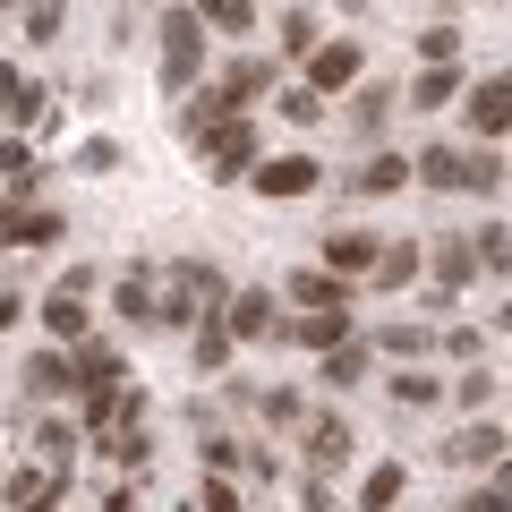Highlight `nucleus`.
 <instances>
[{"label": "nucleus", "instance_id": "nucleus-34", "mask_svg": "<svg viewBox=\"0 0 512 512\" xmlns=\"http://www.w3.org/2000/svg\"><path fill=\"white\" fill-rule=\"evenodd\" d=\"M35 461H52V470H69V461H77V436H69V427H43V436H35Z\"/></svg>", "mask_w": 512, "mask_h": 512}, {"label": "nucleus", "instance_id": "nucleus-46", "mask_svg": "<svg viewBox=\"0 0 512 512\" xmlns=\"http://www.w3.org/2000/svg\"><path fill=\"white\" fill-rule=\"evenodd\" d=\"M0 9H9V0H0Z\"/></svg>", "mask_w": 512, "mask_h": 512}, {"label": "nucleus", "instance_id": "nucleus-19", "mask_svg": "<svg viewBox=\"0 0 512 512\" xmlns=\"http://www.w3.org/2000/svg\"><path fill=\"white\" fill-rule=\"evenodd\" d=\"M282 291H291L308 316H316V308H350V282H342V274H291Z\"/></svg>", "mask_w": 512, "mask_h": 512}, {"label": "nucleus", "instance_id": "nucleus-28", "mask_svg": "<svg viewBox=\"0 0 512 512\" xmlns=\"http://www.w3.org/2000/svg\"><path fill=\"white\" fill-rule=\"evenodd\" d=\"M197 18H205V26H222V35H248L256 9H248V0H197Z\"/></svg>", "mask_w": 512, "mask_h": 512}, {"label": "nucleus", "instance_id": "nucleus-44", "mask_svg": "<svg viewBox=\"0 0 512 512\" xmlns=\"http://www.w3.org/2000/svg\"><path fill=\"white\" fill-rule=\"evenodd\" d=\"M495 495H504V504H512V461H495Z\"/></svg>", "mask_w": 512, "mask_h": 512}, {"label": "nucleus", "instance_id": "nucleus-8", "mask_svg": "<svg viewBox=\"0 0 512 512\" xmlns=\"http://www.w3.org/2000/svg\"><path fill=\"white\" fill-rule=\"evenodd\" d=\"M461 111H470L478 146H487V137H504V128H512V77H478V86H470V103H461Z\"/></svg>", "mask_w": 512, "mask_h": 512}, {"label": "nucleus", "instance_id": "nucleus-9", "mask_svg": "<svg viewBox=\"0 0 512 512\" xmlns=\"http://www.w3.org/2000/svg\"><path fill=\"white\" fill-rule=\"evenodd\" d=\"M333 86H359V43H316L308 52V94H333Z\"/></svg>", "mask_w": 512, "mask_h": 512}, {"label": "nucleus", "instance_id": "nucleus-3", "mask_svg": "<svg viewBox=\"0 0 512 512\" xmlns=\"http://www.w3.org/2000/svg\"><path fill=\"white\" fill-rule=\"evenodd\" d=\"M163 94H188L197 86V69H205V18L197 9H163Z\"/></svg>", "mask_w": 512, "mask_h": 512}, {"label": "nucleus", "instance_id": "nucleus-2", "mask_svg": "<svg viewBox=\"0 0 512 512\" xmlns=\"http://www.w3.org/2000/svg\"><path fill=\"white\" fill-rule=\"evenodd\" d=\"M410 180H427V188H504V163L487 146H427L410 163Z\"/></svg>", "mask_w": 512, "mask_h": 512}, {"label": "nucleus", "instance_id": "nucleus-40", "mask_svg": "<svg viewBox=\"0 0 512 512\" xmlns=\"http://www.w3.org/2000/svg\"><path fill=\"white\" fill-rule=\"evenodd\" d=\"M197 512H239V495H231V478H205V487H197Z\"/></svg>", "mask_w": 512, "mask_h": 512}, {"label": "nucleus", "instance_id": "nucleus-32", "mask_svg": "<svg viewBox=\"0 0 512 512\" xmlns=\"http://www.w3.org/2000/svg\"><path fill=\"white\" fill-rule=\"evenodd\" d=\"M120 316H146L154 325V274H120Z\"/></svg>", "mask_w": 512, "mask_h": 512}, {"label": "nucleus", "instance_id": "nucleus-21", "mask_svg": "<svg viewBox=\"0 0 512 512\" xmlns=\"http://www.w3.org/2000/svg\"><path fill=\"white\" fill-rule=\"evenodd\" d=\"M350 188H359V197H393V188H410V163L402 154H376L367 171H350Z\"/></svg>", "mask_w": 512, "mask_h": 512}, {"label": "nucleus", "instance_id": "nucleus-6", "mask_svg": "<svg viewBox=\"0 0 512 512\" xmlns=\"http://www.w3.org/2000/svg\"><path fill=\"white\" fill-rule=\"evenodd\" d=\"M60 495H69V470H52V461H35V470H18L9 487H0V504H9V512H52Z\"/></svg>", "mask_w": 512, "mask_h": 512}, {"label": "nucleus", "instance_id": "nucleus-39", "mask_svg": "<svg viewBox=\"0 0 512 512\" xmlns=\"http://www.w3.org/2000/svg\"><path fill=\"white\" fill-rule=\"evenodd\" d=\"M384 111H393V94H384V86H367V94H359V111H350V120H359L367 137H376V128H384Z\"/></svg>", "mask_w": 512, "mask_h": 512}, {"label": "nucleus", "instance_id": "nucleus-20", "mask_svg": "<svg viewBox=\"0 0 512 512\" xmlns=\"http://www.w3.org/2000/svg\"><path fill=\"white\" fill-rule=\"evenodd\" d=\"M461 94V69L453 60H436V69H419V86H410V111H444Z\"/></svg>", "mask_w": 512, "mask_h": 512}, {"label": "nucleus", "instance_id": "nucleus-31", "mask_svg": "<svg viewBox=\"0 0 512 512\" xmlns=\"http://www.w3.org/2000/svg\"><path fill=\"white\" fill-rule=\"evenodd\" d=\"M478 265H487V274H512V231H504V222L478 231Z\"/></svg>", "mask_w": 512, "mask_h": 512}, {"label": "nucleus", "instance_id": "nucleus-30", "mask_svg": "<svg viewBox=\"0 0 512 512\" xmlns=\"http://www.w3.org/2000/svg\"><path fill=\"white\" fill-rule=\"evenodd\" d=\"M274 103H282V120H299V128H316V120H325V94H308V86H282Z\"/></svg>", "mask_w": 512, "mask_h": 512}, {"label": "nucleus", "instance_id": "nucleus-24", "mask_svg": "<svg viewBox=\"0 0 512 512\" xmlns=\"http://www.w3.org/2000/svg\"><path fill=\"white\" fill-rule=\"evenodd\" d=\"M308 461H316V470L350 461V427H342V419H316V427H308Z\"/></svg>", "mask_w": 512, "mask_h": 512}, {"label": "nucleus", "instance_id": "nucleus-13", "mask_svg": "<svg viewBox=\"0 0 512 512\" xmlns=\"http://www.w3.org/2000/svg\"><path fill=\"white\" fill-rule=\"evenodd\" d=\"M367 282H376V291H410V282H419V239H384L376 265H367Z\"/></svg>", "mask_w": 512, "mask_h": 512}, {"label": "nucleus", "instance_id": "nucleus-36", "mask_svg": "<svg viewBox=\"0 0 512 512\" xmlns=\"http://www.w3.org/2000/svg\"><path fill=\"white\" fill-rule=\"evenodd\" d=\"M453 52H461V26H427V35H419V60H427V69L453 60Z\"/></svg>", "mask_w": 512, "mask_h": 512}, {"label": "nucleus", "instance_id": "nucleus-18", "mask_svg": "<svg viewBox=\"0 0 512 512\" xmlns=\"http://www.w3.org/2000/svg\"><path fill=\"white\" fill-rule=\"evenodd\" d=\"M0 120H43V86H35V77H26V69H0Z\"/></svg>", "mask_w": 512, "mask_h": 512}, {"label": "nucleus", "instance_id": "nucleus-37", "mask_svg": "<svg viewBox=\"0 0 512 512\" xmlns=\"http://www.w3.org/2000/svg\"><path fill=\"white\" fill-rule=\"evenodd\" d=\"M69 163H77V171H120V146H111V137H86Z\"/></svg>", "mask_w": 512, "mask_h": 512}, {"label": "nucleus", "instance_id": "nucleus-43", "mask_svg": "<svg viewBox=\"0 0 512 512\" xmlns=\"http://www.w3.org/2000/svg\"><path fill=\"white\" fill-rule=\"evenodd\" d=\"M18 308H26V299H18V291H0V333L18 325Z\"/></svg>", "mask_w": 512, "mask_h": 512}, {"label": "nucleus", "instance_id": "nucleus-10", "mask_svg": "<svg viewBox=\"0 0 512 512\" xmlns=\"http://www.w3.org/2000/svg\"><path fill=\"white\" fill-rule=\"evenodd\" d=\"M376 248H384L376 231H325V274H342V282H367Z\"/></svg>", "mask_w": 512, "mask_h": 512}, {"label": "nucleus", "instance_id": "nucleus-35", "mask_svg": "<svg viewBox=\"0 0 512 512\" xmlns=\"http://www.w3.org/2000/svg\"><path fill=\"white\" fill-rule=\"evenodd\" d=\"M436 393H444L436 376H393V402H402V410H427V402H436Z\"/></svg>", "mask_w": 512, "mask_h": 512}, {"label": "nucleus", "instance_id": "nucleus-16", "mask_svg": "<svg viewBox=\"0 0 512 512\" xmlns=\"http://www.w3.org/2000/svg\"><path fill=\"white\" fill-rule=\"evenodd\" d=\"M69 376H77V393H111V384H120V350L111 342H86L69 359Z\"/></svg>", "mask_w": 512, "mask_h": 512}, {"label": "nucleus", "instance_id": "nucleus-38", "mask_svg": "<svg viewBox=\"0 0 512 512\" xmlns=\"http://www.w3.org/2000/svg\"><path fill=\"white\" fill-rule=\"evenodd\" d=\"M26 35H35V43H60V0H35V9H26Z\"/></svg>", "mask_w": 512, "mask_h": 512}, {"label": "nucleus", "instance_id": "nucleus-4", "mask_svg": "<svg viewBox=\"0 0 512 512\" xmlns=\"http://www.w3.org/2000/svg\"><path fill=\"white\" fill-rule=\"evenodd\" d=\"M197 154H205V180H248L256 171V128L214 120V128H197Z\"/></svg>", "mask_w": 512, "mask_h": 512}, {"label": "nucleus", "instance_id": "nucleus-22", "mask_svg": "<svg viewBox=\"0 0 512 512\" xmlns=\"http://www.w3.org/2000/svg\"><path fill=\"white\" fill-rule=\"evenodd\" d=\"M402 487H410V470H402V461L367 470V487H359V512H393V504H402Z\"/></svg>", "mask_w": 512, "mask_h": 512}, {"label": "nucleus", "instance_id": "nucleus-29", "mask_svg": "<svg viewBox=\"0 0 512 512\" xmlns=\"http://www.w3.org/2000/svg\"><path fill=\"white\" fill-rule=\"evenodd\" d=\"M222 359H231V325H222V316H205V325H197V367L214 376Z\"/></svg>", "mask_w": 512, "mask_h": 512}, {"label": "nucleus", "instance_id": "nucleus-26", "mask_svg": "<svg viewBox=\"0 0 512 512\" xmlns=\"http://www.w3.org/2000/svg\"><path fill=\"white\" fill-rule=\"evenodd\" d=\"M316 376H325L333 393H350V384L367 376V350H359V342H342V350H325V367H316Z\"/></svg>", "mask_w": 512, "mask_h": 512}, {"label": "nucleus", "instance_id": "nucleus-17", "mask_svg": "<svg viewBox=\"0 0 512 512\" xmlns=\"http://www.w3.org/2000/svg\"><path fill=\"white\" fill-rule=\"evenodd\" d=\"M291 342H308V350H342L350 342V308H316V316H299V325H282Z\"/></svg>", "mask_w": 512, "mask_h": 512}, {"label": "nucleus", "instance_id": "nucleus-7", "mask_svg": "<svg viewBox=\"0 0 512 512\" xmlns=\"http://www.w3.org/2000/svg\"><path fill=\"white\" fill-rule=\"evenodd\" d=\"M248 180H256V197H308L325 171H316V154H274V163H256Z\"/></svg>", "mask_w": 512, "mask_h": 512}, {"label": "nucleus", "instance_id": "nucleus-5", "mask_svg": "<svg viewBox=\"0 0 512 512\" xmlns=\"http://www.w3.org/2000/svg\"><path fill=\"white\" fill-rule=\"evenodd\" d=\"M69 222L52 214V205H26V197H0V248H43V239H60Z\"/></svg>", "mask_w": 512, "mask_h": 512}, {"label": "nucleus", "instance_id": "nucleus-23", "mask_svg": "<svg viewBox=\"0 0 512 512\" xmlns=\"http://www.w3.org/2000/svg\"><path fill=\"white\" fill-rule=\"evenodd\" d=\"M26 393H43V402H52V393H77L69 359H60V350H43V359H26Z\"/></svg>", "mask_w": 512, "mask_h": 512}, {"label": "nucleus", "instance_id": "nucleus-15", "mask_svg": "<svg viewBox=\"0 0 512 512\" xmlns=\"http://www.w3.org/2000/svg\"><path fill=\"white\" fill-rule=\"evenodd\" d=\"M43 325H52V342H86V291L52 282V299H43Z\"/></svg>", "mask_w": 512, "mask_h": 512}, {"label": "nucleus", "instance_id": "nucleus-45", "mask_svg": "<svg viewBox=\"0 0 512 512\" xmlns=\"http://www.w3.org/2000/svg\"><path fill=\"white\" fill-rule=\"evenodd\" d=\"M504 333H512V308H504Z\"/></svg>", "mask_w": 512, "mask_h": 512}, {"label": "nucleus", "instance_id": "nucleus-41", "mask_svg": "<svg viewBox=\"0 0 512 512\" xmlns=\"http://www.w3.org/2000/svg\"><path fill=\"white\" fill-rule=\"evenodd\" d=\"M384 350H402V359H419V350H427V333H419V325H384Z\"/></svg>", "mask_w": 512, "mask_h": 512}, {"label": "nucleus", "instance_id": "nucleus-42", "mask_svg": "<svg viewBox=\"0 0 512 512\" xmlns=\"http://www.w3.org/2000/svg\"><path fill=\"white\" fill-rule=\"evenodd\" d=\"M453 512H512V504H504V495H495V487H478V495H461Z\"/></svg>", "mask_w": 512, "mask_h": 512}, {"label": "nucleus", "instance_id": "nucleus-11", "mask_svg": "<svg viewBox=\"0 0 512 512\" xmlns=\"http://www.w3.org/2000/svg\"><path fill=\"white\" fill-rule=\"evenodd\" d=\"M427 256H436V291H461V282H478V231H444Z\"/></svg>", "mask_w": 512, "mask_h": 512}, {"label": "nucleus", "instance_id": "nucleus-27", "mask_svg": "<svg viewBox=\"0 0 512 512\" xmlns=\"http://www.w3.org/2000/svg\"><path fill=\"white\" fill-rule=\"evenodd\" d=\"M0 180H9V197H26V188L43 180V171H35V154H26V137H9V146H0Z\"/></svg>", "mask_w": 512, "mask_h": 512}, {"label": "nucleus", "instance_id": "nucleus-14", "mask_svg": "<svg viewBox=\"0 0 512 512\" xmlns=\"http://www.w3.org/2000/svg\"><path fill=\"white\" fill-rule=\"evenodd\" d=\"M444 461H461V470H495V461H504V427H461L453 444H444Z\"/></svg>", "mask_w": 512, "mask_h": 512}, {"label": "nucleus", "instance_id": "nucleus-33", "mask_svg": "<svg viewBox=\"0 0 512 512\" xmlns=\"http://www.w3.org/2000/svg\"><path fill=\"white\" fill-rule=\"evenodd\" d=\"M316 43H325V35H316V18H308V9H291V18H282V52H299V60H308Z\"/></svg>", "mask_w": 512, "mask_h": 512}, {"label": "nucleus", "instance_id": "nucleus-25", "mask_svg": "<svg viewBox=\"0 0 512 512\" xmlns=\"http://www.w3.org/2000/svg\"><path fill=\"white\" fill-rule=\"evenodd\" d=\"M222 94H231V103H248V94H274V60H231Z\"/></svg>", "mask_w": 512, "mask_h": 512}, {"label": "nucleus", "instance_id": "nucleus-1", "mask_svg": "<svg viewBox=\"0 0 512 512\" xmlns=\"http://www.w3.org/2000/svg\"><path fill=\"white\" fill-rule=\"evenodd\" d=\"M222 308H231V291H222V274L197 265V256H180V265L154 274V325H205Z\"/></svg>", "mask_w": 512, "mask_h": 512}, {"label": "nucleus", "instance_id": "nucleus-12", "mask_svg": "<svg viewBox=\"0 0 512 512\" xmlns=\"http://www.w3.org/2000/svg\"><path fill=\"white\" fill-rule=\"evenodd\" d=\"M222 325H231V342H265V333H282L274 325V291H231Z\"/></svg>", "mask_w": 512, "mask_h": 512}]
</instances>
